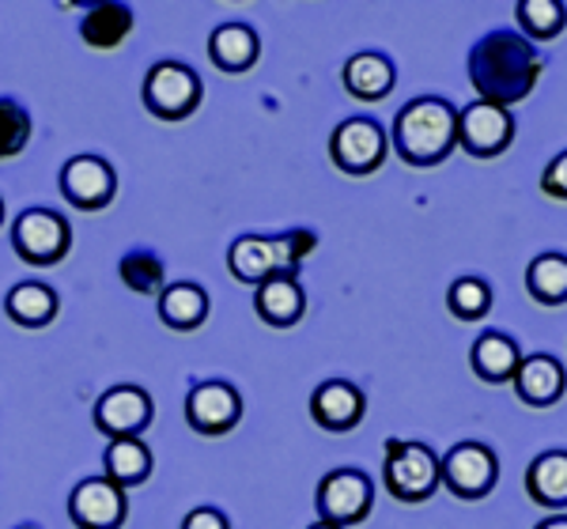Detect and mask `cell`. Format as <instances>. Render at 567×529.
I'll return each instance as SVG.
<instances>
[{"label":"cell","instance_id":"1","mask_svg":"<svg viewBox=\"0 0 567 529\" xmlns=\"http://www.w3.org/2000/svg\"><path fill=\"white\" fill-rule=\"evenodd\" d=\"M542 72H545V58L537 53V45L523 31H511V27L484 34L470 50L473 91H477L481 103H496L503 111L523 103L529 91L537 87Z\"/></svg>","mask_w":567,"mask_h":529},{"label":"cell","instance_id":"2","mask_svg":"<svg viewBox=\"0 0 567 529\" xmlns=\"http://www.w3.org/2000/svg\"><path fill=\"white\" fill-rule=\"evenodd\" d=\"M454 148H458V111L446 98H413L393 117V152L409 167H439Z\"/></svg>","mask_w":567,"mask_h":529},{"label":"cell","instance_id":"3","mask_svg":"<svg viewBox=\"0 0 567 529\" xmlns=\"http://www.w3.org/2000/svg\"><path fill=\"white\" fill-rule=\"evenodd\" d=\"M386 491L401 504H427L443 485L439 458L432 446L413 439H386V465H382Z\"/></svg>","mask_w":567,"mask_h":529},{"label":"cell","instance_id":"4","mask_svg":"<svg viewBox=\"0 0 567 529\" xmlns=\"http://www.w3.org/2000/svg\"><path fill=\"white\" fill-rule=\"evenodd\" d=\"M200 76L182 61H159L144 76V111L159 122H186L200 106Z\"/></svg>","mask_w":567,"mask_h":529},{"label":"cell","instance_id":"5","mask_svg":"<svg viewBox=\"0 0 567 529\" xmlns=\"http://www.w3.org/2000/svg\"><path fill=\"white\" fill-rule=\"evenodd\" d=\"M439 473H443V485L451 496L473 504V499L492 496V488H496V480H499V458L492 446L465 439V443H454L451 450L439 458Z\"/></svg>","mask_w":567,"mask_h":529},{"label":"cell","instance_id":"6","mask_svg":"<svg viewBox=\"0 0 567 529\" xmlns=\"http://www.w3.org/2000/svg\"><path fill=\"white\" fill-rule=\"evenodd\" d=\"M329 155H333V167L344 170V175H374L390 155V136L371 117H349L329 136Z\"/></svg>","mask_w":567,"mask_h":529},{"label":"cell","instance_id":"7","mask_svg":"<svg viewBox=\"0 0 567 529\" xmlns=\"http://www.w3.org/2000/svg\"><path fill=\"white\" fill-rule=\"evenodd\" d=\"M318 507V522H329L337 529L344 526H360L374 507V485L368 473L360 469H333L322 477L315 496Z\"/></svg>","mask_w":567,"mask_h":529},{"label":"cell","instance_id":"8","mask_svg":"<svg viewBox=\"0 0 567 529\" xmlns=\"http://www.w3.org/2000/svg\"><path fill=\"white\" fill-rule=\"evenodd\" d=\"M72 231L69 220L50 208H27L20 220L12 224V250L20 253L27 264H61L69 258Z\"/></svg>","mask_w":567,"mask_h":529},{"label":"cell","instance_id":"9","mask_svg":"<svg viewBox=\"0 0 567 529\" xmlns=\"http://www.w3.org/2000/svg\"><path fill=\"white\" fill-rule=\"evenodd\" d=\"M515 144V114L496 103H470L458 111V148L473 159H496Z\"/></svg>","mask_w":567,"mask_h":529},{"label":"cell","instance_id":"10","mask_svg":"<svg viewBox=\"0 0 567 529\" xmlns=\"http://www.w3.org/2000/svg\"><path fill=\"white\" fill-rule=\"evenodd\" d=\"M69 518L76 529H122L130 518V496L106 477H87L72 488Z\"/></svg>","mask_w":567,"mask_h":529},{"label":"cell","instance_id":"11","mask_svg":"<svg viewBox=\"0 0 567 529\" xmlns=\"http://www.w3.org/2000/svg\"><path fill=\"white\" fill-rule=\"evenodd\" d=\"M61 194L80 212H103L117 194V175L103 155H72L61 167Z\"/></svg>","mask_w":567,"mask_h":529},{"label":"cell","instance_id":"12","mask_svg":"<svg viewBox=\"0 0 567 529\" xmlns=\"http://www.w3.org/2000/svg\"><path fill=\"white\" fill-rule=\"evenodd\" d=\"M243 419V394L231 386V382H197L186 397V424L194 427L197 435H227L235 424Z\"/></svg>","mask_w":567,"mask_h":529},{"label":"cell","instance_id":"13","mask_svg":"<svg viewBox=\"0 0 567 529\" xmlns=\"http://www.w3.org/2000/svg\"><path fill=\"white\" fill-rule=\"evenodd\" d=\"M227 269L239 284H265L269 277H280V272H296V264L288 258V246H284L280 235H243V239L231 242L227 250Z\"/></svg>","mask_w":567,"mask_h":529},{"label":"cell","instance_id":"14","mask_svg":"<svg viewBox=\"0 0 567 529\" xmlns=\"http://www.w3.org/2000/svg\"><path fill=\"white\" fill-rule=\"evenodd\" d=\"M152 416H155V405L141 386H114V390H106L95 405V427L110 443L141 435L144 427L152 424Z\"/></svg>","mask_w":567,"mask_h":529},{"label":"cell","instance_id":"15","mask_svg":"<svg viewBox=\"0 0 567 529\" xmlns=\"http://www.w3.org/2000/svg\"><path fill=\"white\" fill-rule=\"evenodd\" d=\"M310 416L322 432H352L368 416V397L349 378H329L310 394Z\"/></svg>","mask_w":567,"mask_h":529},{"label":"cell","instance_id":"16","mask_svg":"<svg viewBox=\"0 0 567 529\" xmlns=\"http://www.w3.org/2000/svg\"><path fill=\"white\" fill-rule=\"evenodd\" d=\"M254 310L272 330H291L296 322H303L307 291L296 280V272H280V277H269L265 284L254 288Z\"/></svg>","mask_w":567,"mask_h":529},{"label":"cell","instance_id":"17","mask_svg":"<svg viewBox=\"0 0 567 529\" xmlns=\"http://www.w3.org/2000/svg\"><path fill=\"white\" fill-rule=\"evenodd\" d=\"M567 390V375L564 363L553 360V355H523L515 371V394L526 401L529 408H548L564 397Z\"/></svg>","mask_w":567,"mask_h":529},{"label":"cell","instance_id":"18","mask_svg":"<svg viewBox=\"0 0 567 529\" xmlns=\"http://www.w3.org/2000/svg\"><path fill=\"white\" fill-rule=\"evenodd\" d=\"M344 91H349L352 98H363V103H379V98H386L393 87H398V69H393V61L386 53H374V50H363L355 53V58L344 61Z\"/></svg>","mask_w":567,"mask_h":529},{"label":"cell","instance_id":"19","mask_svg":"<svg viewBox=\"0 0 567 529\" xmlns=\"http://www.w3.org/2000/svg\"><path fill=\"white\" fill-rule=\"evenodd\" d=\"M208 58H213V65L219 72H231V76H239V72H250L254 65H258L261 42H258V34H254V27L219 23L216 31L208 34Z\"/></svg>","mask_w":567,"mask_h":529},{"label":"cell","instance_id":"20","mask_svg":"<svg viewBox=\"0 0 567 529\" xmlns=\"http://www.w3.org/2000/svg\"><path fill=\"white\" fill-rule=\"evenodd\" d=\"M470 363H473V375L488 386H503V382H515V371L523 363V352L511 336L503 333H484L473 341V352H470Z\"/></svg>","mask_w":567,"mask_h":529},{"label":"cell","instance_id":"21","mask_svg":"<svg viewBox=\"0 0 567 529\" xmlns=\"http://www.w3.org/2000/svg\"><path fill=\"white\" fill-rule=\"evenodd\" d=\"M159 318L163 325L178 333H194L208 318V291L194 284V280H178L159 291Z\"/></svg>","mask_w":567,"mask_h":529},{"label":"cell","instance_id":"22","mask_svg":"<svg viewBox=\"0 0 567 529\" xmlns=\"http://www.w3.org/2000/svg\"><path fill=\"white\" fill-rule=\"evenodd\" d=\"M58 310H61L58 291L50 284H39V280L16 284L4 295V314L12 318L16 325H23V330H42V325H50L53 318H58Z\"/></svg>","mask_w":567,"mask_h":529},{"label":"cell","instance_id":"23","mask_svg":"<svg viewBox=\"0 0 567 529\" xmlns=\"http://www.w3.org/2000/svg\"><path fill=\"white\" fill-rule=\"evenodd\" d=\"M103 469H106V480H114L117 488H136L152 477L155 458H152L148 443H144L141 435H133V439H114L106 446Z\"/></svg>","mask_w":567,"mask_h":529},{"label":"cell","instance_id":"24","mask_svg":"<svg viewBox=\"0 0 567 529\" xmlns=\"http://www.w3.org/2000/svg\"><path fill=\"white\" fill-rule=\"evenodd\" d=\"M526 496L537 507H567V450H548L529 461Z\"/></svg>","mask_w":567,"mask_h":529},{"label":"cell","instance_id":"25","mask_svg":"<svg viewBox=\"0 0 567 529\" xmlns=\"http://www.w3.org/2000/svg\"><path fill=\"white\" fill-rule=\"evenodd\" d=\"M133 31V8L130 4H95L80 23V34L91 50H117Z\"/></svg>","mask_w":567,"mask_h":529},{"label":"cell","instance_id":"26","mask_svg":"<svg viewBox=\"0 0 567 529\" xmlns=\"http://www.w3.org/2000/svg\"><path fill=\"white\" fill-rule=\"evenodd\" d=\"M526 291L542 307L567 303V253H542V258L529 261Z\"/></svg>","mask_w":567,"mask_h":529},{"label":"cell","instance_id":"27","mask_svg":"<svg viewBox=\"0 0 567 529\" xmlns=\"http://www.w3.org/2000/svg\"><path fill=\"white\" fill-rule=\"evenodd\" d=\"M515 15L518 31L529 42H548L567 27V4H560V0H518Z\"/></svg>","mask_w":567,"mask_h":529},{"label":"cell","instance_id":"28","mask_svg":"<svg viewBox=\"0 0 567 529\" xmlns=\"http://www.w3.org/2000/svg\"><path fill=\"white\" fill-rule=\"evenodd\" d=\"M117 272H122L125 288L136 291V295H159L167 288V277H163V261L155 258L152 250H133L117 261Z\"/></svg>","mask_w":567,"mask_h":529},{"label":"cell","instance_id":"29","mask_svg":"<svg viewBox=\"0 0 567 529\" xmlns=\"http://www.w3.org/2000/svg\"><path fill=\"white\" fill-rule=\"evenodd\" d=\"M446 307H451V314L462 318V322H477V318H484L492 310V288L477 277H462L446 291Z\"/></svg>","mask_w":567,"mask_h":529},{"label":"cell","instance_id":"30","mask_svg":"<svg viewBox=\"0 0 567 529\" xmlns=\"http://www.w3.org/2000/svg\"><path fill=\"white\" fill-rule=\"evenodd\" d=\"M34 122L16 98H0V159H16L31 144Z\"/></svg>","mask_w":567,"mask_h":529},{"label":"cell","instance_id":"31","mask_svg":"<svg viewBox=\"0 0 567 529\" xmlns=\"http://www.w3.org/2000/svg\"><path fill=\"white\" fill-rule=\"evenodd\" d=\"M280 239H284V246H288L291 264H303L318 246V235L310 231V227H291V231H284Z\"/></svg>","mask_w":567,"mask_h":529},{"label":"cell","instance_id":"32","mask_svg":"<svg viewBox=\"0 0 567 529\" xmlns=\"http://www.w3.org/2000/svg\"><path fill=\"white\" fill-rule=\"evenodd\" d=\"M542 189L553 200H567V152L556 155L553 163L545 167V175H542Z\"/></svg>","mask_w":567,"mask_h":529},{"label":"cell","instance_id":"33","mask_svg":"<svg viewBox=\"0 0 567 529\" xmlns=\"http://www.w3.org/2000/svg\"><path fill=\"white\" fill-rule=\"evenodd\" d=\"M182 529H231V526H227V518L216 507H197L182 518Z\"/></svg>","mask_w":567,"mask_h":529},{"label":"cell","instance_id":"34","mask_svg":"<svg viewBox=\"0 0 567 529\" xmlns=\"http://www.w3.org/2000/svg\"><path fill=\"white\" fill-rule=\"evenodd\" d=\"M537 529H567V515H556V518H545Z\"/></svg>","mask_w":567,"mask_h":529},{"label":"cell","instance_id":"35","mask_svg":"<svg viewBox=\"0 0 567 529\" xmlns=\"http://www.w3.org/2000/svg\"><path fill=\"white\" fill-rule=\"evenodd\" d=\"M12 529H42L39 522H20V526H12Z\"/></svg>","mask_w":567,"mask_h":529},{"label":"cell","instance_id":"36","mask_svg":"<svg viewBox=\"0 0 567 529\" xmlns=\"http://www.w3.org/2000/svg\"><path fill=\"white\" fill-rule=\"evenodd\" d=\"M307 529H337V526H329V522H315V526H307Z\"/></svg>","mask_w":567,"mask_h":529},{"label":"cell","instance_id":"37","mask_svg":"<svg viewBox=\"0 0 567 529\" xmlns=\"http://www.w3.org/2000/svg\"><path fill=\"white\" fill-rule=\"evenodd\" d=\"M0 224H4V200H0Z\"/></svg>","mask_w":567,"mask_h":529}]
</instances>
